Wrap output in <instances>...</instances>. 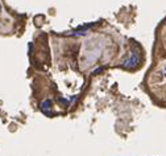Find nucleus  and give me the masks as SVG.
Here are the masks:
<instances>
[]
</instances>
